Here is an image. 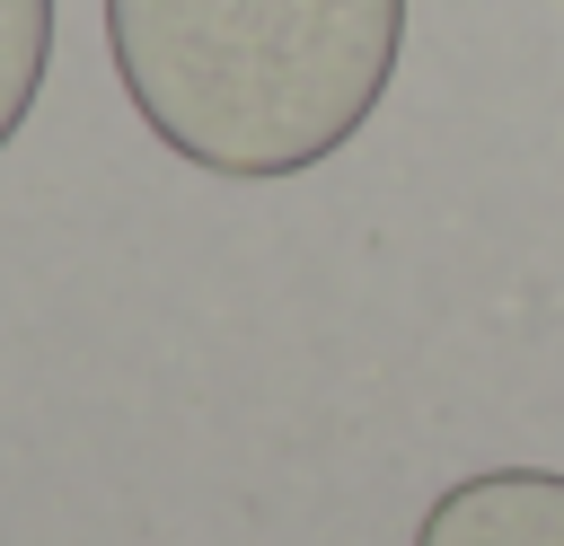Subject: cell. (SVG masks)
<instances>
[{"mask_svg":"<svg viewBox=\"0 0 564 546\" xmlns=\"http://www.w3.org/2000/svg\"><path fill=\"white\" fill-rule=\"evenodd\" d=\"M132 114L185 167L300 176L388 97L405 0H106Z\"/></svg>","mask_w":564,"mask_h":546,"instance_id":"cell-1","label":"cell"},{"mask_svg":"<svg viewBox=\"0 0 564 546\" xmlns=\"http://www.w3.org/2000/svg\"><path fill=\"white\" fill-rule=\"evenodd\" d=\"M414 546H564V476L546 467L467 476L423 511Z\"/></svg>","mask_w":564,"mask_h":546,"instance_id":"cell-2","label":"cell"},{"mask_svg":"<svg viewBox=\"0 0 564 546\" xmlns=\"http://www.w3.org/2000/svg\"><path fill=\"white\" fill-rule=\"evenodd\" d=\"M44 62H53V0H0V150L35 114Z\"/></svg>","mask_w":564,"mask_h":546,"instance_id":"cell-3","label":"cell"}]
</instances>
